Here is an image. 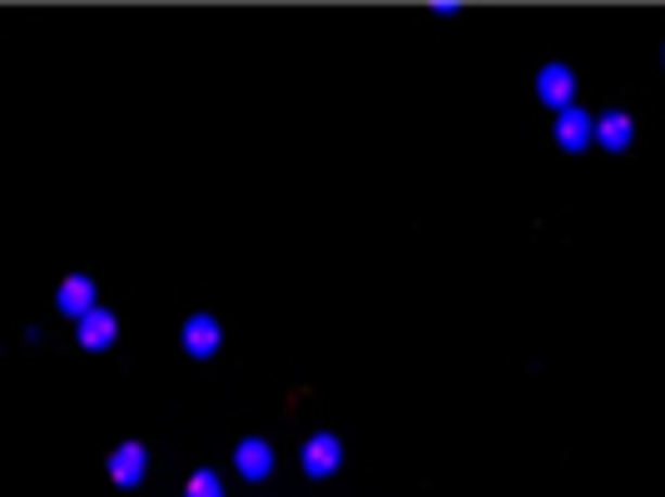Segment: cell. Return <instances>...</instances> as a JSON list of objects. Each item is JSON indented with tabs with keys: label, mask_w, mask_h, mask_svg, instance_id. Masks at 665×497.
<instances>
[{
	"label": "cell",
	"mask_w": 665,
	"mask_h": 497,
	"mask_svg": "<svg viewBox=\"0 0 665 497\" xmlns=\"http://www.w3.org/2000/svg\"><path fill=\"white\" fill-rule=\"evenodd\" d=\"M223 344V329L214 314H189L184 323H179V348H184L189 358H214Z\"/></svg>",
	"instance_id": "obj_1"
},
{
	"label": "cell",
	"mask_w": 665,
	"mask_h": 497,
	"mask_svg": "<svg viewBox=\"0 0 665 497\" xmlns=\"http://www.w3.org/2000/svg\"><path fill=\"white\" fill-rule=\"evenodd\" d=\"M55 308L65 314V319H75V323H80L90 308H100V294H94L90 273H80V269L65 273V279H60V289H55Z\"/></svg>",
	"instance_id": "obj_2"
},
{
	"label": "cell",
	"mask_w": 665,
	"mask_h": 497,
	"mask_svg": "<svg viewBox=\"0 0 665 497\" xmlns=\"http://www.w3.org/2000/svg\"><path fill=\"white\" fill-rule=\"evenodd\" d=\"M537 95H541V105H551L557 115H561V110H572V95H576V75H572V65H561V60L541 65V75H537Z\"/></svg>",
	"instance_id": "obj_3"
},
{
	"label": "cell",
	"mask_w": 665,
	"mask_h": 497,
	"mask_svg": "<svg viewBox=\"0 0 665 497\" xmlns=\"http://www.w3.org/2000/svg\"><path fill=\"white\" fill-rule=\"evenodd\" d=\"M304 473L308 477H333L343 468V443L333 438V433H314V438L304 443Z\"/></svg>",
	"instance_id": "obj_4"
},
{
	"label": "cell",
	"mask_w": 665,
	"mask_h": 497,
	"mask_svg": "<svg viewBox=\"0 0 665 497\" xmlns=\"http://www.w3.org/2000/svg\"><path fill=\"white\" fill-rule=\"evenodd\" d=\"M110 483L115 487H135V483H144V468H150V453H144V443H119L115 453H110Z\"/></svg>",
	"instance_id": "obj_5"
},
{
	"label": "cell",
	"mask_w": 665,
	"mask_h": 497,
	"mask_svg": "<svg viewBox=\"0 0 665 497\" xmlns=\"http://www.w3.org/2000/svg\"><path fill=\"white\" fill-rule=\"evenodd\" d=\"M75 333H80V348H90V354H105V348L119 339V319L110 314L105 304H100V308H90V314L75 323Z\"/></svg>",
	"instance_id": "obj_6"
},
{
	"label": "cell",
	"mask_w": 665,
	"mask_h": 497,
	"mask_svg": "<svg viewBox=\"0 0 665 497\" xmlns=\"http://www.w3.org/2000/svg\"><path fill=\"white\" fill-rule=\"evenodd\" d=\"M234 468H239V477H248V483H264V477L273 473V448L264 438H244L234 448Z\"/></svg>",
	"instance_id": "obj_7"
},
{
	"label": "cell",
	"mask_w": 665,
	"mask_h": 497,
	"mask_svg": "<svg viewBox=\"0 0 665 497\" xmlns=\"http://www.w3.org/2000/svg\"><path fill=\"white\" fill-rule=\"evenodd\" d=\"M591 135H596V125H591V115H586V110H561L557 115V144L561 150H586V144H591Z\"/></svg>",
	"instance_id": "obj_8"
},
{
	"label": "cell",
	"mask_w": 665,
	"mask_h": 497,
	"mask_svg": "<svg viewBox=\"0 0 665 497\" xmlns=\"http://www.w3.org/2000/svg\"><path fill=\"white\" fill-rule=\"evenodd\" d=\"M596 140L606 144L611 154L630 150V140H636V125H630L626 110H611V115H601V125H596Z\"/></svg>",
	"instance_id": "obj_9"
},
{
	"label": "cell",
	"mask_w": 665,
	"mask_h": 497,
	"mask_svg": "<svg viewBox=\"0 0 665 497\" xmlns=\"http://www.w3.org/2000/svg\"><path fill=\"white\" fill-rule=\"evenodd\" d=\"M184 497H223V483H219V473H214V468H199V473L189 477Z\"/></svg>",
	"instance_id": "obj_10"
}]
</instances>
